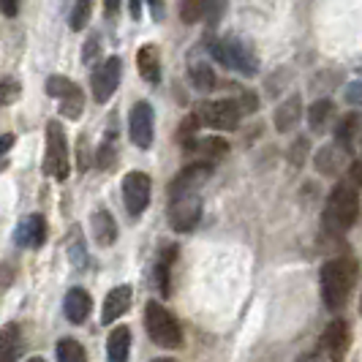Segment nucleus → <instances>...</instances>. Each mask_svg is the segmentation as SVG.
Returning <instances> with one entry per match:
<instances>
[{"label": "nucleus", "instance_id": "f257e3e1", "mask_svg": "<svg viewBox=\"0 0 362 362\" xmlns=\"http://www.w3.org/2000/svg\"><path fill=\"white\" fill-rule=\"evenodd\" d=\"M322 300L329 310H341L349 303L351 291L357 286L360 278V264L351 256L332 259L322 267Z\"/></svg>", "mask_w": 362, "mask_h": 362}, {"label": "nucleus", "instance_id": "f03ea898", "mask_svg": "<svg viewBox=\"0 0 362 362\" xmlns=\"http://www.w3.org/2000/svg\"><path fill=\"white\" fill-rule=\"evenodd\" d=\"M360 216V194L351 182H338L325 204V229L329 235H346Z\"/></svg>", "mask_w": 362, "mask_h": 362}, {"label": "nucleus", "instance_id": "7ed1b4c3", "mask_svg": "<svg viewBox=\"0 0 362 362\" xmlns=\"http://www.w3.org/2000/svg\"><path fill=\"white\" fill-rule=\"evenodd\" d=\"M207 49H210V54L216 57L221 66L243 74V76H256L259 74V54H256V49L245 38L240 36L210 38Z\"/></svg>", "mask_w": 362, "mask_h": 362}, {"label": "nucleus", "instance_id": "20e7f679", "mask_svg": "<svg viewBox=\"0 0 362 362\" xmlns=\"http://www.w3.org/2000/svg\"><path fill=\"white\" fill-rule=\"evenodd\" d=\"M145 329L153 344L161 349H180L182 346V329L177 319L163 308L161 303H147L145 308Z\"/></svg>", "mask_w": 362, "mask_h": 362}, {"label": "nucleus", "instance_id": "39448f33", "mask_svg": "<svg viewBox=\"0 0 362 362\" xmlns=\"http://www.w3.org/2000/svg\"><path fill=\"white\" fill-rule=\"evenodd\" d=\"M44 172L57 182H66L71 175V161H69V136L57 120L47 123V156H44Z\"/></svg>", "mask_w": 362, "mask_h": 362}, {"label": "nucleus", "instance_id": "423d86ee", "mask_svg": "<svg viewBox=\"0 0 362 362\" xmlns=\"http://www.w3.org/2000/svg\"><path fill=\"white\" fill-rule=\"evenodd\" d=\"M194 117L199 123H204V126L218 128V131H235L240 117H243V112L237 107V101L223 98V101H204V104H199L197 112H194Z\"/></svg>", "mask_w": 362, "mask_h": 362}, {"label": "nucleus", "instance_id": "0eeeda50", "mask_svg": "<svg viewBox=\"0 0 362 362\" xmlns=\"http://www.w3.org/2000/svg\"><path fill=\"white\" fill-rule=\"evenodd\" d=\"M47 93L57 98L60 104V115L69 117V120H76L85 109V93L79 90V85H74L69 76H49L47 79Z\"/></svg>", "mask_w": 362, "mask_h": 362}, {"label": "nucleus", "instance_id": "6e6552de", "mask_svg": "<svg viewBox=\"0 0 362 362\" xmlns=\"http://www.w3.org/2000/svg\"><path fill=\"white\" fill-rule=\"evenodd\" d=\"M120 76H123V60L120 57L112 54L107 60H101L90 76L93 98L98 104H107L109 98L115 95V90H117V85H120Z\"/></svg>", "mask_w": 362, "mask_h": 362}, {"label": "nucleus", "instance_id": "1a4fd4ad", "mask_svg": "<svg viewBox=\"0 0 362 362\" xmlns=\"http://www.w3.org/2000/svg\"><path fill=\"white\" fill-rule=\"evenodd\" d=\"M128 136H131V142L139 147V150H150L153 147L156 115H153V107L147 101H136L131 107V115H128Z\"/></svg>", "mask_w": 362, "mask_h": 362}, {"label": "nucleus", "instance_id": "9d476101", "mask_svg": "<svg viewBox=\"0 0 362 362\" xmlns=\"http://www.w3.org/2000/svg\"><path fill=\"white\" fill-rule=\"evenodd\" d=\"M202 218V199L199 194H188V197H177V199H169V226L175 232H194L199 226Z\"/></svg>", "mask_w": 362, "mask_h": 362}, {"label": "nucleus", "instance_id": "9b49d317", "mask_svg": "<svg viewBox=\"0 0 362 362\" xmlns=\"http://www.w3.org/2000/svg\"><path fill=\"white\" fill-rule=\"evenodd\" d=\"M150 191L153 182L145 172H128L123 177V204H126L128 216H142L150 204Z\"/></svg>", "mask_w": 362, "mask_h": 362}, {"label": "nucleus", "instance_id": "f8f14e48", "mask_svg": "<svg viewBox=\"0 0 362 362\" xmlns=\"http://www.w3.org/2000/svg\"><path fill=\"white\" fill-rule=\"evenodd\" d=\"M213 175V163L199 161L185 166L175 180L169 182V199H177V197H188V194H197L204 182L210 180Z\"/></svg>", "mask_w": 362, "mask_h": 362}, {"label": "nucleus", "instance_id": "ddd939ff", "mask_svg": "<svg viewBox=\"0 0 362 362\" xmlns=\"http://www.w3.org/2000/svg\"><path fill=\"white\" fill-rule=\"evenodd\" d=\"M322 346H325L327 357L332 362H344L346 354H349V346H351V329L344 319H335L329 322L322 335Z\"/></svg>", "mask_w": 362, "mask_h": 362}, {"label": "nucleus", "instance_id": "4468645a", "mask_svg": "<svg viewBox=\"0 0 362 362\" xmlns=\"http://www.w3.org/2000/svg\"><path fill=\"white\" fill-rule=\"evenodd\" d=\"M14 243L19 248H41L47 243V221L38 213H30L28 218H22L14 232Z\"/></svg>", "mask_w": 362, "mask_h": 362}, {"label": "nucleus", "instance_id": "2eb2a0df", "mask_svg": "<svg viewBox=\"0 0 362 362\" xmlns=\"http://www.w3.org/2000/svg\"><path fill=\"white\" fill-rule=\"evenodd\" d=\"M131 300H134V289L123 284V286H115L104 300V310H101V325H115L123 313H128L131 308Z\"/></svg>", "mask_w": 362, "mask_h": 362}, {"label": "nucleus", "instance_id": "dca6fc26", "mask_svg": "<svg viewBox=\"0 0 362 362\" xmlns=\"http://www.w3.org/2000/svg\"><path fill=\"white\" fill-rule=\"evenodd\" d=\"M63 310H66V319L71 322V325H82L88 316H90L93 310V300L90 294L85 289H71L66 294V303H63Z\"/></svg>", "mask_w": 362, "mask_h": 362}, {"label": "nucleus", "instance_id": "f3484780", "mask_svg": "<svg viewBox=\"0 0 362 362\" xmlns=\"http://www.w3.org/2000/svg\"><path fill=\"white\" fill-rule=\"evenodd\" d=\"M136 69H139L145 82L158 85V82H161V52H158V47L145 44V47L136 52Z\"/></svg>", "mask_w": 362, "mask_h": 362}, {"label": "nucleus", "instance_id": "a211bd4d", "mask_svg": "<svg viewBox=\"0 0 362 362\" xmlns=\"http://www.w3.org/2000/svg\"><path fill=\"white\" fill-rule=\"evenodd\" d=\"M313 163H316V169H319L322 175L332 177V175H338V172L344 169L346 150H344V147H338V145H325L322 150H319V153H316Z\"/></svg>", "mask_w": 362, "mask_h": 362}, {"label": "nucleus", "instance_id": "6ab92c4d", "mask_svg": "<svg viewBox=\"0 0 362 362\" xmlns=\"http://www.w3.org/2000/svg\"><path fill=\"white\" fill-rule=\"evenodd\" d=\"M90 229H93L95 243H98V245H104V248L117 240V223H115V218H112L109 210H95V213H93Z\"/></svg>", "mask_w": 362, "mask_h": 362}, {"label": "nucleus", "instance_id": "aec40b11", "mask_svg": "<svg viewBox=\"0 0 362 362\" xmlns=\"http://www.w3.org/2000/svg\"><path fill=\"white\" fill-rule=\"evenodd\" d=\"M131 354V329L128 327H115L107 338V360L109 362H128Z\"/></svg>", "mask_w": 362, "mask_h": 362}, {"label": "nucleus", "instance_id": "412c9836", "mask_svg": "<svg viewBox=\"0 0 362 362\" xmlns=\"http://www.w3.org/2000/svg\"><path fill=\"white\" fill-rule=\"evenodd\" d=\"M19 351H22V332L19 325H6L0 329V362H17Z\"/></svg>", "mask_w": 362, "mask_h": 362}, {"label": "nucleus", "instance_id": "4be33fe9", "mask_svg": "<svg viewBox=\"0 0 362 362\" xmlns=\"http://www.w3.org/2000/svg\"><path fill=\"white\" fill-rule=\"evenodd\" d=\"M300 115H303V101H300V95H291L275 109V128L278 131H289V128L300 123Z\"/></svg>", "mask_w": 362, "mask_h": 362}, {"label": "nucleus", "instance_id": "5701e85b", "mask_svg": "<svg viewBox=\"0 0 362 362\" xmlns=\"http://www.w3.org/2000/svg\"><path fill=\"white\" fill-rule=\"evenodd\" d=\"M188 153H202V158H207V163H213L229 153V142L221 139V136H204V139H197L194 145L188 147Z\"/></svg>", "mask_w": 362, "mask_h": 362}, {"label": "nucleus", "instance_id": "b1692460", "mask_svg": "<svg viewBox=\"0 0 362 362\" xmlns=\"http://www.w3.org/2000/svg\"><path fill=\"white\" fill-rule=\"evenodd\" d=\"M188 74H191L194 88H197V90H202V93L213 90V88L218 85L216 71H213V69H210V63H204V60H191Z\"/></svg>", "mask_w": 362, "mask_h": 362}, {"label": "nucleus", "instance_id": "393cba45", "mask_svg": "<svg viewBox=\"0 0 362 362\" xmlns=\"http://www.w3.org/2000/svg\"><path fill=\"white\" fill-rule=\"evenodd\" d=\"M175 256H177V248H175V245L166 248V251L158 256V264H156V270H153V281H156V286H158V291H161L163 297H169V272H172Z\"/></svg>", "mask_w": 362, "mask_h": 362}, {"label": "nucleus", "instance_id": "a878e982", "mask_svg": "<svg viewBox=\"0 0 362 362\" xmlns=\"http://www.w3.org/2000/svg\"><path fill=\"white\" fill-rule=\"evenodd\" d=\"M329 117H332V101L329 98H322V101H313L308 107V126L310 131H316V134H322L329 123Z\"/></svg>", "mask_w": 362, "mask_h": 362}, {"label": "nucleus", "instance_id": "bb28decb", "mask_svg": "<svg viewBox=\"0 0 362 362\" xmlns=\"http://www.w3.org/2000/svg\"><path fill=\"white\" fill-rule=\"evenodd\" d=\"M54 351H57V362H85L88 360L85 346L79 344V341H74V338H60L57 346H54Z\"/></svg>", "mask_w": 362, "mask_h": 362}, {"label": "nucleus", "instance_id": "cd10ccee", "mask_svg": "<svg viewBox=\"0 0 362 362\" xmlns=\"http://www.w3.org/2000/svg\"><path fill=\"white\" fill-rule=\"evenodd\" d=\"M357 126H360V117L354 115V112H349L346 117H341V123L335 128V145L349 150L351 147V139H354V134H357Z\"/></svg>", "mask_w": 362, "mask_h": 362}, {"label": "nucleus", "instance_id": "c85d7f7f", "mask_svg": "<svg viewBox=\"0 0 362 362\" xmlns=\"http://www.w3.org/2000/svg\"><path fill=\"white\" fill-rule=\"evenodd\" d=\"M115 161H117V145H115V136L109 134L95 153V163H98V169H112Z\"/></svg>", "mask_w": 362, "mask_h": 362}, {"label": "nucleus", "instance_id": "c756f323", "mask_svg": "<svg viewBox=\"0 0 362 362\" xmlns=\"http://www.w3.org/2000/svg\"><path fill=\"white\" fill-rule=\"evenodd\" d=\"M90 11H93V6L88 3V0L74 3L71 14H69V25H71V30H85V25H88V19H90Z\"/></svg>", "mask_w": 362, "mask_h": 362}, {"label": "nucleus", "instance_id": "7c9ffc66", "mask_svg": "<svg viewBox=\"0 0 362 362\" xmlns=\"http://www.w3.org/2000/svg\"><path fill=\"white\" fill-rule=\"evenodd\" d=\"M197 128H199V120L194 115H188L185 120L180 123V131H177V142H180L185 150L197 142Z\"/></svg>", "mask_w": 362, "mask_h": 362}, {"label": "nucleus", "instance_id": "2f4dec72", "mask_svg": "<svg viewBox=\"0 0 362 362\" xmlns=\"http://www.w3.org/2000/svg\"><path fill=\"white\" fill-rule=\"evenodd\" d=\"M180 19L185 25H194V22L204 19V3H197V0L180 3Z\"/></svg>", "mask_w": 362, "mask_h": 362}, {"label": "nucleus", "instance_id": "473e14b6", "mask_svg": "<svg viewBox=\"0 0 362 362\" xmlns=\"http://www.w3.org/2000/svg\"><path fill=\"white\" fill-rule=\"evenodd\" d=\"M17 98H19V82L17 79H11V76L0 79V104H11V101H17Z\"/></svg>", "mask_w": 362, "mask_h": 362}, {"label": "nucleus", "instance_id": "72a5a7b5", "mask_svg": "<svg viewBox=\"0 0 362 362\" xmlns=\"http://www.w3.org/2000/svg\"><path fill=\"white\" fill-rule=\"evenodd\" d=\"M223 11H226L223 3H204V19H207L210 25H218V19H221Z\"/></svg>", "mask_w": 362, "mask_h": 362}, {"label": "nucleus", "instance_id": "f704fd0d", "mask_svg": "<svg viewBox=\"0 0 362 362\" xmlns=\"http://www.w3.org/2000/svg\"><path fill=\"white\" fill-rule=\"evenodd\" d=\"M98 57V38H90L88 44H85V52H82V60L88 63V66H93V60Z\"/></svg>", "mask_w": 362, "mask_h": 362}, {"label": "nucleus", "instance_id": "c9c22d12", "mask_svg": "<svg viewBox=\"0 0 362 362\" xmlns=\"http://www.w3.org/2000/svg\"><path fill=\"white\" fill-rule=\"evenodd\" d=\"M349 177H351V185H354V188H362V163L360 161L349 163Z\"/></svg>", "mask_w": 362, "mask_h": 362}, {"label": "nucleus", "instance_id": "e433bc0d", "mask_svg": "<svg viewBox=\"0 0 362 362\" xmlns=\"http://www.w3.org/2000/svg\"><path fill=\"white\" fill-rule=\"evenodd\" d=\"M240 112H256V95L254 93H243V98L237 101Z\"/></svg>", "mask_w": 362, "mask_h": 362}, {"label": "nucleus", "instance_id": "4c0bfd02", "mask_svg": "<svg viewBox=\"0 0 362 362\" xmlns=\"http://www.w3.org/2000/svg\"><path fill=\"white\" fill-rule=\"evenodd\" d=\"M346 98H349V104H362V82H357V85H349Z\"/></svg>", "mask_w": 362, "mask_h": 362}, {"label": "nucleus", "instance_id": "58836bf2", "mask_svg": "<svg viewBox=\"0 0 362 362\" xmlns=\"http://www.w3.org/2000/svg\"><path fill=\"white\" fill-rule=\"evenodd\" d=\"M11 147H14V134H3V136H0V158H3Z\"/></svg>", "mask_w": 362, "mask_h": 362}, {"label": "nucleus", "instance_id": "ea45409f", "mask_svg": "<svg viewBox=\"0 0 362 362\" xmlns=\"http://www.w3.org/2000/svg\"><path fill=\"white\" fill-rule=\"evenodd\" d=\"M0 11H3L6 17H17L19 6H17V3H11V0H3V3H0Z\"/></svg>", "mask_w": 362, "mask_h": 362}, {"label": "nucleus", "instance_id": "a19ab883", "mask_svg": "<svg viewBox=\"0 0 362 362\" xmlns=\"http://www.w3.org/2000/svg\"><path fill=\"white\" fill-rule=\"evenodd\" d=\"M305 147H308V142H305V139H297V153H294V163H303V158H305Z\"/></svg>", "mask_w": 362, "mask_h": 362}, {"label": "nucleus", "instance_id": "79ce46f5", "mask_svg": "<svg viewBox=\"0 0 362 362\" xmlns=\"http://www.w3.org/2000/svg\"><path fill=\"white\" fill-rule=\"evenodd\" d=\"M79 145H82V150H79V169H88V147H85V136L79 139Z\"/></svg>", "mask_w": 362, "mask_h": 362}, {"label": "nucleus", "instance_id": "37998d69", "mask_svg": "<svg viewBox=\"0 0 362 362\" xmlns=\"http://www.w3.org/2000/svg\"><path fill=\"white\" fill-rule=\"evenodd\" d=\"M150 11H153V17L161 19L163 17V3H150Z\"/></svg>", "mask_w": 362, "mask_h": 362}, {"label": "nucleus", "instance_id": "c03bdc74", "mask_svg": "<svg viewBox=\"0 0 362 362\" xmlns=\"http://www.w3.org/2000/svg\"><path fill=\"white\" fill-rule=\"evenodd\" d=\"M128 11L134 14V19H139V14H142V6H139V3H131V6H128Z\"/></svg>", "mask_w": 362, "mask_h": 362}, {"label": "nucleus", "instance_id": "a18cd8bd", "mask_svg": "<svg viewBox=\"0 0 362 362\" xmlns=\"http://www.w3.org/2000/svg\"><path fill=\"white\" fill-rule=\"evenodd\" d=\"M297 362H322V357L319 354H305V357H300Z\"/></svg>", "mask_w": 362, "mask_h": 362}, {"label": "nucleus", "instance_id": "49530a36", "mask_svg": "<svg viewBox=\"0 0 362 362\" xmlns=\"http://www.w3.org/2000/svg\"><path fill=\"white\" fill-rule=\"evenodd\" d=\"M153 362H177V360H172V357H158V360H153Z\"/></svg>", "mask_w": 362, "mask_h": 362}, {"label": "nucleus", "instance_id": "de8ad7c7", "mask_svg": "<svg viewBox=\"0 0 362 362\" xmlns=\"http://www.w3.org/2000/svg\"><path fill=\"white\" fill-rule=\"evenodd\" d=\"M28 362H47V360H44V357H30Z\"/></svg>", "mask_w": 362, "mask_h": 362}, {"label": "nucleus", "instance_id": "09e8293b", "mask_svg": "<svg viewBox=\"0 0 362 362\" xmlns=\"http://www.w3.org/2000/svg\"><path fill=\"white\" fill-rule=\"evenodd\" d=\"M357 71H360V74H362V66H360V69H357Z\"/></svg>", "mask_w": 362, "mask_h": 362}, {"label": "nucleus", "instance_id": "8fccbe9b", "mask_svg": "<svg viewBox=\"0 0 362 362\" xmlns=\"http://www.w3.org/2000/svg\"><path fill=\"white\" fill-rule=\"evenodd\" d=\"M360 150H362V142H360Z\"/></svg>", "mask_w": 362, "mask_h": 362}]
</instances>
